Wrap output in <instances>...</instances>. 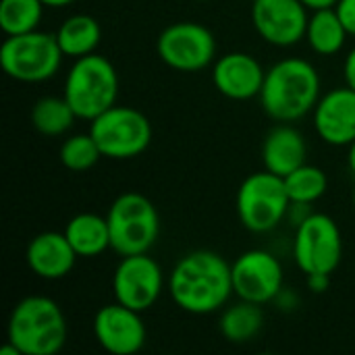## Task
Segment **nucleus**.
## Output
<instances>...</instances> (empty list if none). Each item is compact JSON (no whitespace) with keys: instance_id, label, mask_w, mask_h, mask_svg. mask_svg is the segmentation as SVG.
Here are the masks:
<instances>
[{"instance_id":"obj_32","label":"nucleus","mask_w":355,"mask_h":355,"mask_svg":"<svg viewBox=\"0 0 355 355\" xmlns=\"http://www.w3.org/2000/svg\"><path fill=\"white\" fill-rule=\"evenodd\" d=\"M347 166H349V171L355 175V139L347 146Z\"/></svg>"},{"instance_id":"obj_23","label":"nucleus","mask_w":355,"mask_h":355,"mask_svg":"<svg viewBox=\"0 0 355 355\" xmlns=\"http://www.w3.org/2000/svg\"><path fill=\"white\" fill-rule=\"evenodd\" d=\"M31 125L46 137H58L73 129L77 114L64 96H44L31 108Z\"/></svg>"},{"instance_id":"obj_29","label":"nucleus","mask_w":355,"mask_h":355,"mask_svg":"<svg viewBox=\"0 0 355 355\" xmlns=\"http://www.w3.org/2000/svg\"><path fill=\"white\" fill-rule=\"evenodd\" d=\"M331 277L333 275H329V272H312V275H306L308 289L312 293H324L331 287Z\"/></svg>"},{"instance_id":"obj_31","label":"nucleus","mask_w":355,"mask_h":355,"mask_svg":"<svg viewBox=\"0 0 355 355\" xmlns=\"http://www.w3.org/2000/svg\"><path fill=\"white\" fill-rule=\"evenodd\" d=\"M310 10H320V8H333L339 0H302Z\"/></svg>"},{"instance_id":"obj_11","label":"nucleus","mask_w":355,"mask_h":355,"mask_svg":"<svg viewBox=\"0 0 355 355\" xmlns=\"http://www.w3.org/2000/svg\"><path fill=\"white\" fill-rule=\"evenodd\" d=\"M164 291V272L150 254L121 256L112 275L114 300L131 310H150Z\"/></svg>"},{"instance_id":"obj_7","label":"nucleus","mask_w":355,"mask_h":355,"mask_svg":"<svg viewBox=\"0 0 355 355\" xmlns=\"http://www.w3.org/2000/svg\"><path fill=\"white\" fill-rule=\"evenodd\" d=\"M289 204L285 179L266 168L245 177L237 189V216L250 233L262 235L277 229L287 218Z\"/></svg>"},{"instance_id":"obj_15","label":"nucleus","mask_w":355,"mask_h":355,"mask_svg":"<svg viewBox=\"0 0 355 355\" xmlns=\"http://www.w3.org/2000/svg\"><path fill=\"white\" fill-rule=\"evenodd\" d=\"M266 71L248 52H229L214 60L212 83L229 100L245 102L258 98L264 85Z\"/></svg>"},{"instance_id":"obj_17","label":"nucleus","mask_w":355,"mask_h":355,"mask_svg":"<svg viewBox=\"0 0 355 355\" xmlns=\"http://www.w3.org/2000/svg\"><path fill=\"white\" fill-rule=\"evenodd\" d=\"M77 254L69 243L64 231H44L35 235L25 250L27 268L44 281H60L71 275Z\"/></svg>"},{"instance_id":"obj_24","label":"nucleus","mask_w":355,"mask_h":355,"mask_svg":"<svg viewBox=\"0 0 355 355\" xmlns=\"http://www.w3.org/2000/svg\"><path fill=\"white\" fill-rule=\"evenodd\" d=\"M46 4L42 0H2L0 27L6 35L35 31L42 23Z\"/></svg>"},{"instance_id":"obj_14","label":"nucleus","mask_w":355,"mask_h":355,"mask_svg":"<svg viewBox=\"0 0 355 355\" xmlns=\"http://www.w3.org/2000/svg\"><path fill=\"white\" fill-rule=\"evenodd\" d=\"M92 331L98 345L112 355L139 354L148 341V329L141 312L119 302L106 304L96 312Z\"/></svg>"},{"instance_id":"obj_20","label":"nucleus","mask_w":355,"mask_h":355,"mask_svg":"<svg viewBox=\"0 0 355 355\" xmlns=\"http://www.w3.org/2000/svg\"><path fill=\"white\" fill-rule=\"evenodd\" d=\"M56 40L62 54L75 60L96 52L102 40V27L96 17L77 12L60 23V27L56 29Z\"/></svg>"},{"instance_id":"obj_1","label":"nucleus","mask_w":355,"mask_h":355,"mask_svg":"<svg viewBox=\"0 0 355 355\" xmlns=\"http://www.w3.org/2000/svg\"><path fill=\"white\" fill-rule=\"evenodd\" d=\"M166 285L175 306L193 316L223 310L235 293L233 266L212 250H196L181 256Z\"/></svg>"},{"instance_id":"obj_3","label":"nucleus","mask_w":355,"mask_h":355,"mask_svg":"<svg viewBox=\"0 0 355 355\" xmlns=\"http://www.w3.org/2000/svg\"><path fill=\"white\" fill-rule=\"evenodd\" d=\"M6 337L21 355H56L69 337L67 316L52 297L27 295L15 304Z\"/></svg>"},{"instance_id":"obj_12","label":"nucleus","mask_w":355,"mask_h":355,"mask_svg":"<svg viewBox=\"0 0 355 355\" xmlns=\"http://www.w3.org/2000/svg\"><path fill=\"white\" fill-rule=\"evenodd\" d=\"M233 289L239 300L266 306L285 289L283 266L277 256L266 250H248L231 264Z\"/></svg>"},{"instance_id":"obj_22","label":"nucleus","mask_w":355,"mask_h":355,"mask_svg":"<svg viewBox=\"0 0 355 355\" xmlns=\"http://www.w3.org/2000/svg\"><path fill=\"white\" fill-rule=\"evenodd\" d=\"M264 327V312L260 304L239 300L227 306L218 320V331L229 343H248L260 335Z\"/></svg>"},{"instance_id":"obj_35","label":"nucleus","mask_w":355,"mask_h":355,"mask_svg":"<svg viewBox=\"0 0 355 355\" xmlns=\"http://www.w3.org/2000/svg\"><path fill=\"white\" fill-rule=\"evenodd\" d=\"M354 210H355V187H354Z\"/></svg>"},{"instance_id":"obj_34","label":"nucleus","mask_w":355,"mask_h":355,"mask_svg":"<svg viewBox=\"0 0 355 355\" xmlns=\"http://www.w3.org/2000/svg\"><path fill=\"white\" fill-rule=\"evenodd\" d=\"M0 355H21V352H19V349H17V347H15L10 341H8L4 347H0Z\"/></svg>"},{"instance_id":"obj_6","label":"nucleus","mask_w":355,"mask_h":355,"mask_svg":"<svg viewBox=\"0 0 355 355\" xmlns=\"http://www.w3.org/2000/svg\"><path fill=\"white\" fill-rule=\"evenodd\" d=\"M62 50L56 33L27 31L19 35H6L0 46L2 71L21 83H42L52 79L62 64Z\"/></svg>"},{"instance_id":"obj_5","label":"nucleus","mask_w":355,"mask_h":355,"mask_svg":"<svg viewBox=\"0 0 355 355\" xmlns=\"http://www.w3.org/2000/svg\"><path fill=\"white\" fill-rule=\"evenodd\" d=\"M110 250L119 256L148 254L160 235V216L150 198L139 191L121 193L106 212Z\"/></svg>"},{"instance_id":"obj_10","label":"nucleus","mask_w":355,"mask_h":355,"mask_svg":"<svg viewBox=\"0 0 355 355\" xmlns=\"http://www.w3.org/2000/svg\"><path fill=\"white\" fill-rule=\"evenodd\" d=\"M343 258V235L335 218L324 212H312L293 237V260L304 275H333Z\"/></svg>"},{"instance_id":"obj_26","label":"nucleus","mask_w":355,"mask_h":355,"mask_svg":"<svg viewBox=\"0 0 355 355\" xmlns=\"http://www.w3.org/2000/svg\"><path fill=\"white\" fill-rule=\"evenodd\" d=\"M100 158H104V156L89 131L69 135L60 144V150H58L60 164L73 173H85V171L94 168Z\"/></svg>"},{"instance_id":"obj_9","label":"nucleus","mask_w":355,"mask_h":355,"mask_svg":"<svg viewBox=\"0 0 355 355\" xmlns=\"http://www.w3.org/2000/svg\"><path fill=\"white\" fill-rule=\"evenodd\" d=\"M216 37L198 21H177L164 27L156 40L158 58L181 73H198L216 60Z\"/></svg>"},{"instance_id":"obj_25","label":"nucleus","mask_w":355,"mask_h":355,"mask_svg":"<svg viewBox=\"0 0 355 355\" xmlns=\"http://www.w3.org/2000/svg\"><path fill=\"white\" fill-rule=\"evenodd\" d=\"M285 179V187L289 193L291 202H304V204H314L318 202L327 189H329V177L320 166L314 164H302L293 173H289Z\"/></svg>"},{"instance_id":"obj_33","label":"nucleus","mask_w":355,"mask_h":355,"mask_svg":"<svg viewBox=\"0 0 355 355\" xmlns=\"http://www.w3.org/2000/svg\"><path fill=\"white\" fill-rule=\"evenodd\" d=\"M46 6H50V8H60V6H69V4H73L75 0H42Z\"/></svg>"},{"instance_id":"obj_36","label":"nucleus","mask_w":355,"mask_h":355,"mask_svg":"<svg viewBox=\"0 0 355 355\" xmlns=\"http://www.w3.org/2000/svg\"><path fill=\"white\" fill-rule=\"evenodd\" d=\"M196 2H210V0H196Z\"/></svg>"},{"instance_id":"obj_19","label":"nucleus","mask_w":355,"mask_h":355,"mask_svg":"<svg viewBox=\"0 0 355 355\" xmlns=\"http://www.w3.org/2000/svg\"><path fill=\"white\" fill-rule=\"evenodd\" d=\"M64 235L79 258H98L110 250L108 220L96 212H79L69 218Z\"/></svg>"},{"instance_id":"obj_8","label":"nucleus","mask_w":355,"mask_h":355,"mask_svg":"<svg viewBox=\"0 0 355 355\" xmlns=\"http://www.w3.org/2000/svg\"><path fill=\"white\" fill-rule=\"evenodd\" d=\"M89 133L96 139L100 152L108 160H131L141 156L152 144L150 119L131 106H119L104 110L89 121Z\"/></svg>"},{"instance_id":"obj_4","label":"nucleus","mask_w":355,"mask_h":355,"mask_svg":"<svg viewBox=\"0 0 355 355\" xmlns=\"http://www.w3.org/2000/svg\"><path fill=\"white\" fill-rule=\"evenodd\" d=\"M62 96L77 119L94 121L116 104L119 73L114 64L98 52L75 58L67 73Z\"/></svg>"},{"instance_id":"obj_18","label":"nucleus","mask_w":355,"mask_h":355,"mask_svg":"<svg viewBox=\"0 0 355 355\" xmlns=\"http://www.w3.org/2000/svg\"><path fill=\"white\" fill-rule=\"evenodd\" d=\"M306 137L291 123H279L266 133L262 141V162L266 171L279 177H287L289 173L306 164Z\"/></svg>"},{"instance_id":"obj_13","label":"nucleus","mask_w":355,"mask_h":355,"mask_svg":"<svg viewBox=\"0 0 355 355\" xmlns=\"http://www.w3.org/2000/svg\"><path fill=\"white\" fill-rule=\"evenodd\" d=\"M308 19V6L302 0L252 2V23L256 33L277 48H289L306 40Z\"/></svg>"},{"instance_id":"obj_28","label":"nucleus","mask_w":355,"mask_h":355,"mask_svg":"<svg viewBox=\"0 0 355 355\" xmlns=\"http://www.w3.org/2000/svg\"><path fill=\"white\" fill-rule=\"evenodd\" d=\"M335 10L341 17L349 35H355V0H339L335 4Z\"/></svg>"},{"instance_id":"obj_21","label":"nucleus","mask_w":355,"mask_h":355,"mask_svg":"<svg viewBox=\"0 0 355 355\" xmlns=\"http://www.w3.org/2000/svg\"><path fill=\"white\" fill-rule=\"evenodd\" d=\"M347 37H349V31L345 29L335 6L320 8L310 15L308 27H306V42L316 54H320V56L339 54L343 50Z\"/></svg>"},{"instance_id":"obj_16","label":"nucleus","mask_w":355,"mask_h":355,"mask_svg":"<svg viewBox=\"0 0 355 355\" xmlns=\"http://www.w3.org/2000/svg\"><path fill=\"white\" fill-rule=\"evenodd\" d=\"M318 137L335 148H347L355 139V89L335 87L320 96L314 108Z\"/></svg>"},{"instance_id":"obj_30","label":"nucleus","mask_w":355,"mask_h":355,"mask_svg":"<svg viewBox=\"0 0 355 355\" xmlns=\"http://www.w3.org/2000/svg\"><path fill=\"white\" fill-rule=\"evenodd\" d=\"M343 77H345V85H349L352 89H355V46L349 50V54L345 56Z\"/></svg>"},{"instance_id":"obj_27","label":"nucleus","mask_w":355,"mask_h":355,"mask_svg":"<svg viewBox=\"0 0 355 355\" xmlns=\"http://www.w3.org/2000/svg\"><path fill=\"white\" fill-rule=\"evenodd\" d=\"M314 210H312V204H304V202H291L289 204V210H287V223L293 227V229H297L310 214H312Z\"/></svg>"},{"instance_id":"obj_2","label":"nucleus","mask_w":355,"mask_h":355,"mask_svg":"<svg viewBox=\"0 0 355 355\" xmlns=\"http://www.w3.org/2000/svg\"><path fill=\"white\" fill-rule=\"evenodd\" d=\"M262 110L277 123H295L314 112L320 100V75L306 58H283L264 77Z\"/></svg>"}]
</instances>
